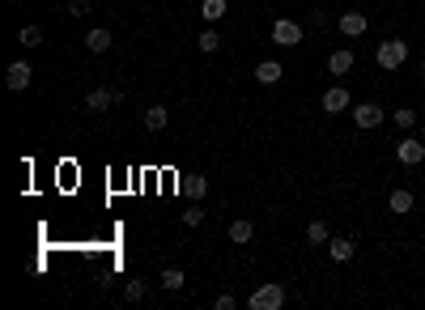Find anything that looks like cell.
Wrapping results in <instances>:
<instances>
[{"label":"cell","mask_w":425,"mask_h":310,"mask_svg":"<svg viewBox=\"0 0 425 310\" xmlns=\"http://www.w3.org/2000/svg\"><path fill=\"white\" fill-rule=\"evenodd\" d=\"M375 60H379V68H387V73L404 68V60H408V43H404V38H383L379 51H375Z\"/></svg>","instance_id":"1"},{"label":"cell","mask_w":425,"mask_h":310,"mask_svg":"<svg viewBox=\"0 0 425 310\" xmlns=\"http://www.w3.org/2000/svg\"><path fill=\"white\" fill-rule=\"evenodd\" d=\"M251 310H281L285 306V285H259L251 297H247Z\"/></svg>","instance_id":"2"},{"label":"cell","mask_w":425,"mask_h":310,"mask_svg":"<svg viewBox=\"0 0 425 310\" xmlns=\"http://www.w3.org/2000/svg\"><path fill=\"white\" fill-rule=\"evenodd\" d=\"M302 34H306V30H302L294 17H277V22H273V43H277V47H298Z\"/></svg>","instance_id":"3"},{"label":"cell","mask_w":425,"mask_h":310,"mask_svg":"<svg viewBox=\"0 0 425 310\" xmlns=\"http://www.w3.org/2000/svg\"><path fill=\"white\" fill-rule=\"evenodd\" d=\"M396 162H400V166H421V162H425V140H421V136L400 140V145H396Z\"/></svg>","instance_id":"4"},{"label":"cell","mask_w":425,"mask_h":310,"mask_svg":"<svg viewBox=\"0 0 425 310\" xmlns=\"http://www.w3.org/2000/svg\"><path fill=\"white\" fill-rule=\"evenodd\" d=\"M383 119H387V115H383L379 102H361V107H353V124H357L361 132H375Z\"/></svg>","instance_id":"5"},{"label":"cell","mask_w":425,"mask_h":310,"mask_svg":"<svg viewBox=\"0 0 425 310\" xmlns=\"http://www.w3.org/2000/svg\"><path fill=\"white\" fill-rule=\"evenodd\" d=\"M115 89H106V85H94L89 94H85V111H94V115H102V111H111L115 107Z\"/></svg>","instance_id":"6"},{"label":"cell","mask_w":425,"mask_h":310,"mask_svg":"<svg viewBox=\"0 0 425 310\" xmlns=\"http://www.w3.org/2000/svg\"><path fill=\"white\" fill-rule=\"evenodd\" d=\"M319 107H324L328 115H340V111H349V85H332L324 98H319Z\"/></svg>","instance_id":"7"},{"label":"cell","mask_w":425,"mask_h":310,"mask_svg":"<svg viewBox=\"0 0 425 310\" xmlns=\"http://www.w3.org/2000/svg\"><path fill=\"white\" fill-rule=\"evenodd\" d=\"M336 30H340L345 38H361V34H366V13H357V9L340 13V17H336Z\"/></svg>","instance_id":"8"},{"label":"cell","mask_w":425,"mask_h":310,"mask_svg":"<svg viewBox=\"0 0 425 310\" xmlns=\"http://www.w3.org/2000/svg\"><path fill=\"white\" fill-rule=\"evenodd\" d=\"M30 77H34V73H30V64H26V60H13V64L5 68V85H9L13 94H22V89L30 85Z\"/></svg>","instance_id":"9"},{"label":"cell","mask_w":425,"mask_h":310,"mask_svg":"<svg viewBox=\"0 0 425 310\" xmlns=\"http://www.w3.org/2000/svg\"><path fill=\"white\" fill-rule=\"evenodd\" d=\"M353 64H357V56H353L349 47H336L332 56H328V73H332V77H349V73H353Z\"/></svg>","instance_id":"10"},{"label":"cell","mask_w":425,"mask_h":310,"mask_svg":"<svg viewBox=\"0 0 425 310\" xmlns=\"http://www.w3.org/2000/svg\"><path fill=\"white\" fill-rule=\"evenodd\" d=\"M412 204H417V195H412L408 187H396V191L387 195V209H391L396 217H408V213H412Z\"/></svg>","instance_id":"11"},{"label":"cell","mask_w":425,"mask_h":310,"mask_svg":"<svg viewBox=\"0 0 425 310\" xmlns=\"http://www.w3.org/2000/svg\"><path fill=\"white\" fill-rule=\"evenodd\" d=\"M281 77H285L281 60H259V64H255V81H259V85H277Z\"/></svg>","instance_id":"12"},{"label":"cell","mask_w":425,"mask_h":310,"mask_svg":"<svg viewBox=\"0 0 425 310\" xmlns=\"http://www.w3.org/2000/svg\"><path fill=\"white\" fill-rule=\"evenodd\" d=\"M85 51H94V56L111 51V30H106V26H94V30L85 34Z\"/></svg>","instance_id":"13"},{"label":"cell","mask_w":425,"mask_h":310,"mask_svg":"<svg viewBox=\"0 0 425 310\" xmlns=\"http://www.w3.org/2000/svg\"><path fill=\"white\" fill-rule=\"evenodd\" d=\"M179 191H183L192 204H200V200L208 195V179H204V175H192V179H183V187H179Z\"/></svg>","instance_id":"14"},{"label":"cell","mask_w":425,"mask_h":310,"mask_svg":"<svg viewBox=\"0 0 425 310\" xmlns=\"http://www.w3.org/2000/svg\"><path fill=\"white\" fill-rule=\"evenodd\" d=\"M328 255H332V264H349V260H353V238H345V234L332 238V242H328Z\"/></svg>","instance_id":"15"},{"label":"cell","mask_w":425,"mask_h":310,"mask_svg":"<svg viewBox=\"0 0 425 310\" xmlns=\"http://www.w3.org/2000/svg\"><path fill=\"white\" fill-rule=\"evenodd\" d=\"M306 242H310V246L332 242V226H328V221H306Z\"/></svg>","instance_id":"16"},{"label":"cell","mask_w":425,"mask_h":310,"mask_svg":"<svg viewBox=\"0 0 425 310\" xmlns=\"http://www.w3.org/2000/svg\"><path fill=\"white\" fill-rule=\"evenodd\" d=\"M141 119H145V128H149V132H162V128L171 124V115H166V107H149V111H145Z\"/></svg>","instance_id":"17"},{"label":"cell","mask_w":425,"mask_h":310,"mask_svg":"<svg viewBox=\"0 0 425 310\" xmlns=\"http://www.w3.org/2000/svg\"><path fill=\"white\" fill-rule=\"evenodd\" d=\"M17 43H22V47H38V43H43V26H34V22H26V26L17 30Z\"/></svg>","instance_id":"18"},{"label":"cell","mask_w":425,"mask_h":310,"mask_svg":"<svg viewBox=\"0 0 425 310\" xmlns=\"http://www.w3.org/2000/svg\"><path fill=\"white\" fill-rule=\"evenodd\" d=\"M251 234H255V226H251V221H230V242L247 246V242H251Z\"/></svg>","instance_id":"19"},{"label":"cell","mask_w":425,"mask_h":310,"mask_svg":"<svg viewBox=\"0 0 425 310\" xmlns=\"http://www.w3.org/2000/svg\"><path fill=\"white\" fill-rule=\"evenodd\" d=\"M200 17H204V22H222V17H226V0H204V5H200Z\"/></svg>","instance_id":"20"},{"label":"cell","mask_w":425,"mask_h":310,"mask_svg":"<svg viewBox=\"0 0 425 310\" xmlns=\"http://www.w3.org/2000/svg\"><path fill=\"white\" fill-rule=\"evenodd\" d=\"M196 47L204 51V56H212V51H222V34H217V30H204V34L196 38Z\"/></svg>","instance_id":"21"},{"label":"cell","mask_w":425,"mask_h":310,"mask_svg":"<svg viewBox=\"0 0 425 310\" xmlns=\"http://www.w3.org/2000/svg\"><path fill=\"white\" fill-rule=\"evenodd\" d=\"M391 119H396V124H400V132H408V128H417V124H421V119H417V111H412V107H400V111H396V115H391Z\"/></svg>","instance_id":"22"},{"label":"cell","mask_w":425,"mask_h":310,"mask_svg":"<svg viewBox=\"0 0 425 310\" xmlns=\"http://www.w3.org/2000/svg\"><path fill=\"white\" fill-rule=\"evenodd\" d=\"M183 226H187V230H196V226H204V209H200V204H192V209L183 213Z\"/></svg>","instance_id":"23"},{"label":"cell","mask_w":425,"mask_h":310,"mask_svg":"<svg viewBox=\"0 0 425 310\" xmlns=\"http://www.w3.org/2000/svg\"><path fill=\"white\" fill-rule=\"evenodd\" d=\"M162 285L166 289H183V268H166L162 272Z\"/></svg>","instance_id":"24"},{"label":"cell","mask_w":425,"mask_h":310,"mask_svg":"<svg viewBox=\"0 0 425 310\" xmlns=\"http://www.w3.org/2000/svg\"><path fill=\"white\" fill-rule=\"evenodd\" d=\"M145 293H149V285H145V281H128V289H124V297H128V302H141Z\"/></svg>","instance_id":"25"},{"label":"cell","mask_w":425,"mask_h":310,"mask_svg":"<svg viewBox=\"0 0 425 310\" xmlns=\"http://www.w3.org/2000/svg\"><path fill=\"white\" fill-rule=\"evenodd\" d=\"M328 22H332V17H328V13H324V9H315V13H310V26H315V30H324V26H328Z\"/></svg>","instance_id":"26"},{"label":"cell","mask_w":425,"mask_h":310,"mask_svg":"<svg viewBox=\"0 0 425 310\" xmlns=\"http://www.w3.org/2000/svg\"><path fill=\"white\" fill-rule=\"evenodd\" d=\"M69 13H73V17H85V13H89V0H73Z\"/></svg>","instance_id":"27"},{"label":"cell","mask_w":425,"mask_h":310,"mask_svg":"<svg viewBox=\"0 0 425 310\" xmlns=\"http://www.w3.org/2000/svg\"><path fill=\"white\" fill-rule=\"evenodd\" d=\"M212 306H217V310H234L238 302H234V293H222V297H217V302H212Z\"/></svg>","instance_id":"28"},{"label":"cell","mask_w":425,"mask_h":310,"mask_svg":"<svg viewBox=\"0 0 425 310\" xmlns=\"http://www.w3.org/2000/svg\"><path fill=\"white\" fill-rule=\"evenodd\" d=\"M421 77H425V56H421Z\"/></svg>","instance_id":"29"},{"label":"cell","mask_w":425,"mask_h":310,"mask_svg":"<svg viewBox=\"0 0 425 310\" xmlns=\"http://www.w3.org/2000/svg\"><path fill=\"white\" fill-rule=\"evenodd\" d=\"M421 140H425V119H421Z\"/></svg>","instance_id":"30"}]
</instances>
